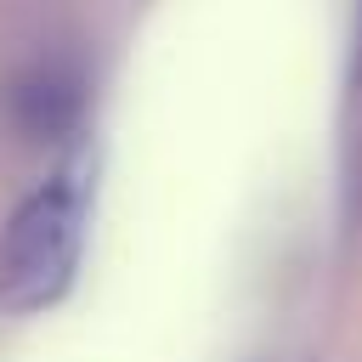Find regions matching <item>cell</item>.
Instances as JSON below:
<instances>
[{"mask_svg":"<svg viewBox=\"0 0 362 362\" xmlns=\"http://www.w3.org/2000/svg\"><path fill=\"white\" fill-rule=\"evenodd\" d=\"M85 249V181L51 175L0 226V311L28 317L68 294Z\"/></svg>","mask_w":362,"mask_h":362,"instance_id":"1","label":"cell"}]
</instances>
